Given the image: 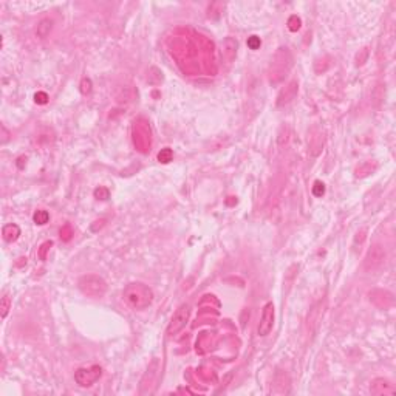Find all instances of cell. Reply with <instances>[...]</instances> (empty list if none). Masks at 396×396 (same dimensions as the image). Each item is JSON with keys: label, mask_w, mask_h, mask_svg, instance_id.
<instances>
[{"label": "cell", "mask_w": 396, "mask_h": 396, "mask_svg": "<svg viewBox=\"0 0 396 396\" xmlns=\"http://www.w3.org/2000/svg\"><path fill=\"white\" fill-rule=\"evenodd\" d=\"M294 64V58L293 53L288 50L286 47H280L269 62L268 67V78L271 84H280L285 79V76L290 73Z\"/></svg>", "instance_id": "1"}, {"label": "cell", "mask_w": 396, "mask_h": 396, "mask_svg": "<svg viewBox=\"0 0 396 396\" xmlns=\"http://www.w3.org/2000/svg\"><path fill=\"white\" fill-rule=\"evenodd\" d=\"M124 300L135 310H146L154 302V291L144 283H130L124 290Z\"/></svg>", "instance_id": "2"}, {"label": "cell", "mask_w": 396, "mask_h": 396, "mask_svg": "<svg viewBox=\"0 0 396 396\" xmlns=\"http://www.w3.org/2000/svg\"><path fill=\"white\" fill-rule=\"evenodd\" d=\"M78 286L80 293L84 296L90 297V299H101L107 293V282L102 277H99L96 274H87L79 278Z\"/></svg>", "instance_id": "3"}, {"label": "cell", "mask_w": 396, "mask_h": 396, "mask_svg": "<svg viewBox=\"0 0 396 396\" xmlns=\"http://www.w3.org/2000/svg\"><path fill=\"white\" fill-rule=\"evenodd\" d=\"M133 142L141 152H147L150 149V127L144 119L135 121L133 125Z\"/></svg>", "instance_id": "4"}, {"label": "cell", "mask_w": 396, "mask_h": 396, "mask_svg": "<svg viewBox=\"0 0 396 396\" xmlns=\"http://www.w3.org/2000/svg\"><path fill=\"white\" fill-rule=\"evenodd\" d=\"M385 262V249L381 243H375V245L368 249V253L365 256V260H364V268L365 271H376V269H379Z\"/></svg>", "instance_id": "5"}, {"label": "cell", "mask_w": 396, "mask_h": 396, "mask_svg": "<svg viewBox=\"0 0 396 396\" xmlns=\"http://www.w3.org/2000/svg\"><path fill=\"white\" fill-rule=\"evenodd\" d=\"M101 376H102V368L99 365H92V367L78 368L75 373V381L79 387H92L96 381H99Z\"/></svg>", "instance_id": "6"}, {"label": "cell", "mask_w": 396, "mask_h": 396, "mask_svg": "<svg viewBox=\"0 0 396 396\" xmlns=\"http://www.w3.org/2000/svg\"><path fill=\"white\" fill-rule=\"evenodd\" d=\"M189 316H191V307H189L187 303H183L181 307H179L174 313L172 319H170V323H169V327H167V335L169 336L178 335V333L186 327V323L189 320Z\"/></svg>", "instance_id": "7"}, {"label": "cell", "mask_w": 396, "mask_h": 396, "mask_svg": "<svg viewBox=\"0 0 396 396\" xmlns=\"http://www.w3.org/2000/svg\"><path fill=\"white\" fill-rule=\"evenodd\" d=\"M237 50H238V42L234 38H224L220 47V55H221V64L224 68H231V65L236 62L237 58Z\"/></svg>", "instance_id": "8"}, {"label": "cell", "mask_w": 396, "mask_h": 396, "mask_svg": "<svg viewBox=\"0 0 396 396\" xmlns=\"http://www.w3.org/2000/svg\"><path fill=\"white\" fill-rule=\"evenodd\" d=\"M273 327H274V305L269 302L263 307L262 316H260V322L257 327V335L260 337H265L271 333Z\"/></svg>", "instance_id": "9"}, {"label": "cell", "mask_w": 396, "mask_h": 396, "mask_svg": "<svg viewBox=\"0 0 396 396\" xmlns=\"http://www.w3.org/2000/svg\"><path fill=\"white\" fill-rule=\"evenodd\" d=\"M297 92H299V82H297L296 79L290 80L282 90L280 93L277 96V107H283V105H288L293 99L297 96Z\"/></svg>", "instance_id": "10"}, {"label": "cell", "mask_w": 396, "mask_h": 396, "mask_svg": "<svg viewBox=\"0 0 396 396\" xmlns=\"http://www.w3.org/2000/svg\"><path fill=\"white\" fill-rule=\"evenodd\" d=\"M158 370H159V361L158 359H154V361L149 364L147 372L144 373L142 379H141V393H147L149 392L147 387L154 385L157 376H158Z\"/></svg>", "instance_id": "11"}, {"label": "cell", "mask_w": 396, "mask_h": 396, "mask_svg": "<svg viewBox=\"0 0 396 396\" xmlns=\"http://www.w3.org/2000/svg\"><path fill=\"white\" fill-rule=\"evenodd\" d=\"M370 392L376 396H385V395H395V387L393 384H390L387 379H384V377H377V379H375L370 385Z\"/></svg>", "instance_id": "12"}, {"label": "cell", "mask_w": 396, "mask_h": 396, "mask_svg": "<svg viewBox=\"0 0 396 396\" xmlns=\"http://www.w3.org/2000/svg\"><path fill=\"white\" fill-rule=\"evenodd\" d=\"M53 26H55V20L50 19V17H45V19L39 20L38 26H36V36L39 39H47L53 31Z\"/></svg>", "instance_id": "13"}, {"label": "cell", "mask_w": 396, "mask_h": 396, "mask_svg": "<svg viewBox=\"0 0 396 396\" xmlns=\"http://www.w3.org/2000/svg\"><path fill=\"white\" fill-rule=\"evenodd\" d=\"M2 234H3V238L8 241V243H13L16 241L17 238H19L20 236V228L17 226V224H6V226H3L2 229Z\"/></svg>", "instance_id": "14"}, {"label": "cell", "mask_w": 396, "mask_h": 396, "mask_svg": "<svg viewBox=\"0 0 396 396\" xmlns=\"http://www.w3.org/2000/svg\"><path fill=\"white\" fill-rule=\"evenodd\" d=\"M11 305H13V300H11V296L10 294H3V297L0 299V314H2V319H5L8 316V313L11 310Z\"/></svg>", "instance_id": "15"}, {"label": "cell", "mask_w": 396, "mask_h": 396, "mask_svg": "<svg viewBox=\"0 0 396 396\" xmlns=\"http://www.w3.org/2000/svg\"><path fill=\"white\" fill-rule=\"evenodd\" d=\"M33 220H34V223H36V224H47V223H48V220H50V214H48L47 211L40 209V211H38V212L34 214Z\"/></svg>", "instance_id": "16"}, {"label": "cell", "mask_w": 396, "mask_h": 396, "mask_svg": "<svg viewBox=\"0 0 396 396\" xmlns=\"http://www.w3.org/2000/svg\"><path fill=\"white\" fill-rule=\"evenodd\" d=\"M158 159L161 161V163H169V161H172V150H170L169 147H166V149H163L158 154Z\"/></svg>", "instance_id": "17"}, {"label": "cell", "mask_w": 396, "mask_h": 396, "mask_svg": "<svg viewBox=\"0 0 396 396\" xmlns=\"http://www.w3.org/2000/svg\"><path fill=\"white\" fill-rule=\"evenodd\" d=\"M288 28L290 31H297L300 28V19L297 16H291L290 19H288Z\"/></svg>", "instance_id": "18"}, {"label": "cell", "mask_w": 396, "mask_h": 396, "mask_svg": "<svg viewBox=\"0 0 396 396\" xmlns=\"http://www.w3.org/2000/svg\"><path fill=\"white\" fill-rule=\"evenodd\" d=\"M260 45H262V40H260L258 36H251V38L248 39V47L251 50H257L260 48Z\"/></svg>", "instance_id": "19"}, {"label": "cell", "mask_w": 396, "mask_h": 396, "mask_svg": "<svg viewBox=\"0 0 396 396\" xmlns=\"http://www.w3.org/2000/svg\"><path fill=\"white\" fill-rule=\"evenodd\" d=\"M51 246H53V241H45L43 245L40 246V249H39V257H40V260H45V258H47V253L50 251Z\"/></svg>", "instance_id": "20"}, {"label": "cell", "mask_w": 396, "mask_h": 396, "mask_svg": "<svg viewBox=\"0 0 396 396\" xmlns=\"http://www.w3.org/2000/svg\"><path fill=\"white\" fill-rule=\"evenodd\" d=\"M323 194H325V186H323V183H320V181H316L313 186V195L322 197Z\"/></svg>", "instance_id": "21"}, {"label": "cell", "mask_w": 396, "mask_h": 396, "mask_svg": "<svg viewBox=\"0 0 396 396\" xmlns=\"http://www.w3.org/2000/svg\"><path fill=\"white\" fill-rule=\"evenodd\" d=\"M95 197L98 198V200H107V198H109V189L98 187L95 191Z\"/></svg>", "instance_id": "22"}, {"label": "cell", "mask_w": 396, "mask_h": 396, "mask_svg": "<svg viewBox=\"0 0 396 396\" xmlns=\"http://www.w3.org/2000/svg\"><path fill=\"white\" fill-rule=\"evenodd\" d=\"M34 101L38 102V104H47V101H48V95L45 93V92H39V93H36V96H34Z\"/></svg>", "instance_id": "23"}, {"label": "cell", "mask_w": 396, "mask_h": 396, "mask_svg": "<svg viewBox=\"0 0 396 396\" xmlns=\"http://www.w3.org/2000/svg\"><path fill=\"white\" fill-rule=\"evenodd\" d=\"M82 87H80V92H82L84 95H87V93H90V90H92V80L90 79H82V84H80Z\"/></svg>", "instance_id": "24"}, {"label": "cell", "mask_w": 396, "mask_h": 396, "mask_svg": "<svg viewBox=\"0 0 396 396\" xmlns=\"http://www.w3.org/2000/svg\"><path fill=\"white\" fill-rule=\"evenodd\" d=\"M2 133H3V138H2V142L5 144L8 141V137H10V133H8V130L5 129V125H2Z\"/></svg>", "instance_id": "25"}]
</instances>
